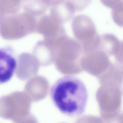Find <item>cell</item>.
<instances>
[{
	"label": "cell",
	"instance_id": "cell-4",
	"mask_svg": "<svg viewBox=\"0 0 123 123\" xmlns=\"http://www.w3.org/2000/svg\"><path fill=\"white\" fill-rule=\"evenodd\" d=\"M14 123H38L36 118L33 115L30 114L26 116L13 122Z\"/></svg>",
	"mask_w": 123,
	"mask_h": 123
},
{
	"label": "cell",
	"instance_id": "cell-2",
	"mask_svg": "<svg viewBox=\"0 0 123 123\" xmlns=\"http://www.w3.org/2000/svg\"><path fill=\"white\" fill-rule=\"evenodd\" d=\"M31 101L24 92L17 91L0 98V117L16 121L30 114Z\"/></svg>",
	"mask_w": 123,
	"mask_h": 123
},
{
	"label": "cell",
	"instance_id": "cell-3",
	"mask_svg": "<svg viewBox=\"0 0 123 123\" xmlns=\"http://www.w3.org/2000/svg\"><path fill=\"white\" fill-rule=\"evenodd\" d=\"M17 65V60L12 47L0 49V84L11 80L15 72Z\"/></svg>",
	"mask_w": 123,
	"mask_h": 123
},
{
	"label": "cell",
	"instance_id": "cell-1",
	"mask_svg": "<svg viewBox=\"0 0 123 123\" xmlns=\"http://www.w3.org/2000/svg\"><path fill=\"white\" fill-rule=\"evenodd\" d=\"M52 100L63 114L77 117L85 111L88 101L87 90L80 79L67 75L58 79L50 90Z\"/></svg>",
	"mask_w": 123,
	"mask_h": 123
}]
</instances>
